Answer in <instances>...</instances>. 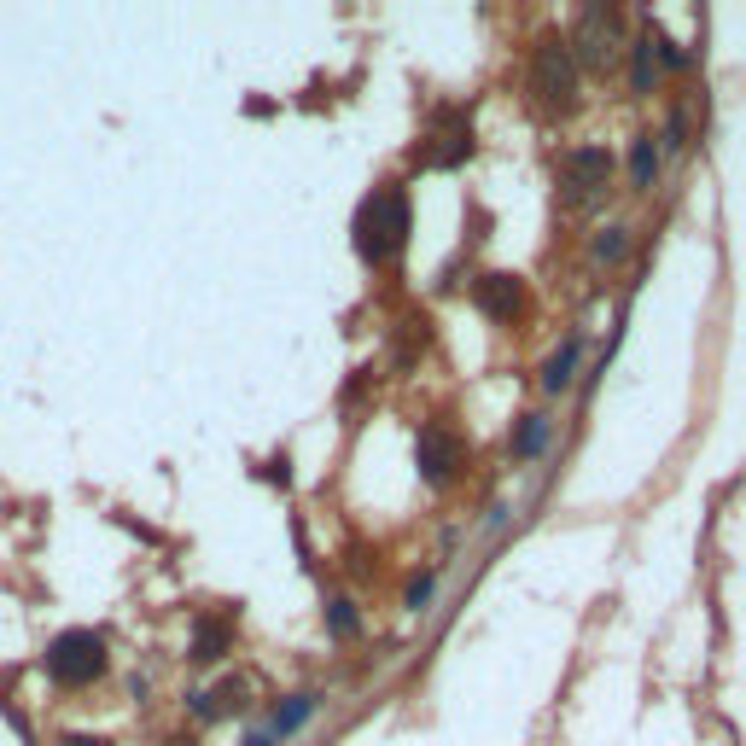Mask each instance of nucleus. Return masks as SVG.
<instances>
[{
  "instance_id": "nucleus-7",
  "label": "nucleus",
  "mask_w": 746,
  "mask_h": 746,
  "mask_svg": "<svg viewBox=\"0 0 746 746\" xmlns=\"http://www.w3.org/2000/svg\"><path fill=\"white\" fill-rule=\"evenodd\" d=\"M473 298H478V309H484L490 321H513L525 292H519V274H484V280L473 286Z\"/></svg>"
},
{
  "instance_id": "nucleus-17",
  "label": "nucleus",
  "mask_w": 746,
  "mask_h": 746,
  "mask_svg": "<svg viewBox=\"0 0 746 746\" xmlns=\"http://www.w3.org/2000/svg\"><path fill=\"white\" fill-rule=\"evenodd\" d=\"M688 117H682V111H671V123H665V146H659V152H682V146H688Z\"/></svg>"
},
{
  "instance_id": "nucleus-16",
  "label": "nucleus",
  "mask_w": 746,
  "mask_h": 746,
  "mask_svg": "<svg viewBox=\"0 0 746 746\" xmlns=\"http://www.w3.org/2000/svg\"><path fill=\"white\" fill-rule=\"evenodd\" d=\"M327 624H333V636H356V607L350 601H327Z\"/></svg>"
},
{
  "instance_id": "nucleus-9",
  "label": "nucleus",
  "mask_w": 746,
  "mask_h": 746,
  "mask_svg": "<svg viewBox=\"0 0 746 746\" xmlns=\"http://www.w3.org/2000/svg\"><path fill=\"white\" fill-rule=\"evenodd\" d=\"M548 438H554V420H548V414H525V420H519V432H513V461H537V455H543L548 449Z\"/></svg>"
},
{
  "instance_id": "nucleus-11",
  "label": "nucleus",
  "mask_w": 746,
  "mask_h": 746,
  "mask_svg": "<svg viewBox=\"0 0 746 746\" xmlns=\"http://www.w3.org/2000/svg\"><path fill=\"white\" fill-rule=\"evenodd\" d=\"M315 712H321V694H309V688H304V694H292V700H286V706L269 717V729L280 735V741H292V735H298V729H304Z\"/></svg>"
},
{
  "instance_id": "nucleus-14",
  "label": "nucleus",
  "mask_w": 746,
  "mask_h": 746,
  "mask_svg": "<svg viewBox=\"0 0 746 746\" xmlns=\"http://www.w3.org/2000/svg\"><path fill=\"white\" fill-rule=\"evenodd\" d=\"M624 251H630L624 228H607V234H595V263H624Z\"/></svg>"
},
{
  "instance_id": "nucleus-18",
  "label": "nucleus",
  "mask_w": 746,
  "mask_h": 746,
  "mask_svg": "<svg viewBox=\"0 0 746 746\" xmlns=\"http://www.w3.org/2000/svg\"><path fill=\"white\" fill-rule=\"evenodd\" d=\"M245 746H286V741H280V735H274L269 723H263V729H257V735H245Z\"/></svg>"
},
{
  "instance_id": "nucleus-2",
  "label": "nucleus",
  "mask_w": 746,
  "mask_h": 746,
  "mask_svg": "<svg viewBox=\"0 0 746 746\" xmlns=\"http://www.w3.org/2000/svg\"><path fill=\"white\" fill-rule=\"evenodd\" d=\"M531 94L548 111H572L577 100V59H572V41L560 35H543L537 53H531Z\"/></svg>"
},
{
  "instance_id": "nucleus-6",
  "label": "nucleus",
  "mask_w": 746,
  "mask_h": 746,
  "mask_svg": "<svg viewBox=\"0 0 746 746\" xmlns=\"http://www.w3.org/2000/svg\"><path fill=\"white\" fill-rule=\"evenodd\" d=\"M607 24H612V12L607 6H589L583 12V24H577V59L589 70H607V59H612V35H607Z\"/></svg>"
},
{
  "instance_id": "nucleus-19",
  "label": "nucleus",
  "mask_w": 746,
  "mask_h": 746,
  "mask_svg": "<svg viewBox=\"0 0 746 746\" xmlns=\"http://www.w3.org/2000/svg\"><path fill=\"white\" fill-rule=\"evenodd\" d=\"M65 746H111V741H100V735H65Z\"/></svg>"
},
{
  "instance_id": "nucleus-13",
  "label": "nucleus",
  "mask_w": 746,
  "mask_h": 746,
  "mask_svg": "<svg viewBox=\"0 0 746 746\" xmlns=\"http://www.w3.org/2000/svg\"><path fill=\"white\" fill-rule=\"evenodd\" d=\"M432 595H438V572L414 577V583L403 589V607H408V612H426V607H432Z\"/></svg>"
},
{
  "instance_id": "nucleus-4",
  "label": "nucleus",
  "mask_w": 746,
  "mask_h": 746,
  "mask_svg": "<svg viewBox=\"0 0 746 746\" xmlns=\"http://www.w3.org/2000/svg\"><path fill=\"white\" fill-rule=\"evenodd\" d=\"M607 181H612V152L607 146H572V152L560 158V193H566V204L595 199Z\"/></svg>"
},
{
  "instance_id": "nucleus-12",
  "label": "nucleus",
  "mask_w": 746,
  "mask_h": 746,
  "mask_svg": "<svg viewBox=\"0 0 746 746\" xmlns=\"http://www.w3.org/2000/svg\"><path fill=\"white\" fill-rule=\"evenodd\" d=\"M222 647H228V624H199V636H193V659H199V665H216Z\"/></svg>"
},
{
  "instance_id": "nucleus-15",
  "label": "nucleus",
  "mask_w": 746,
  "mask_h": 746,
  "mask_svg": "<svg viewBox=\"0 0 746 746\" xmlns=\"http://www.w3.org/2000/svg\"><path fill=\"white\" fill-rule=\"evenodd\" d=\"M630 82H636V94H647L653 88V41H636V70H630Z\"/></svg>"
},
{
  "instance_id": "nucleus-3",
  "label": "nucleus",
  "mask_w": 746,
  "mask_h": 746,
  "mask_svg": "<svg viewBox=\"0 0 746 746\" xmlns=\"http://www.w3.org/2000/svg\"><path fill=\"white\" fill-rule=\"evenodd\" d=\"M105 642L94 636V630H65V636H53V647H47V671H53V682L59 688H88V682L105 677Z\"/></svg>"
},
{
  "instance_id": "nucleus-1",
  "label": "nucleus",
  "mask_w": 746,
  "mask_h": 746,
  "mask_svg": "<svg viewBox=\"0 0 746 746\" xmlns=\"http://www.w3.org/2000/svg\"><path fill=\"white\" fill-rule=\"evenodd\" d=\"M408 239V199L403 187H379L373 199H362L356 210V251L368 263H391Z\"/></svg>"
},
{
  "instance_id": "nucleus-10",
  "label": "nucleus",
  "mask_w": 746,
  "mask_h": 746,
  "mask_svg": "<svg viewBox=\"0 0 746 746\" xmlns=\"http://www.w3.org/2000/svg\"><path fill=\"white\" fill-rule=\"evenodd\" d=\"M577 362H583V333H572V339L543 362V385H548V391H566V385L577 379Z\"/></svg>"
},
{
  "instance_id": "nucleus-5",
  "label": "nucleus",
  "mask_w": 746,
  "mask_h": 746,
  "mask_svg": "<svg viewBox=\"0 0 746 746\" xmlns=\"http://www.w3.org/2000/svg\"><path fill=\"white\" fill-rule=\"evenodd\" d=\"M414 461H420V478H426L432 490H443V484L455 478V467H461V443L449 438L443 426H426V432L414 438Z\"/></svg>"
},
{
  "instance_id": "nucleus-8",
  "label": "nucleus",
  "mask_w": 746,
  "mask_h": 746,
  "mask_svg": "<svg viewBox=\"0 0 746 746\" xmlns=\"http://www.w3.org/2000/svg\"><path fill=\"white\" fill-rule=\"evenodd\" d=\"M659 164H665V152H659V140H653V135L630 140V187H636V193H647V187L659 181Z\"/></svg>"
}]
</instances>
